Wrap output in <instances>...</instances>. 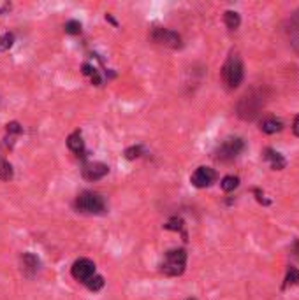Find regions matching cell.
Returning <instances> with one entry per match:
<instances>
[{"instance_id":"obj_1","label":"cell","mask_w":299,"mask_h":300,"mask_svg":"<svg viewBox=\"0 0 299 300\" xmlns=\"http://www.w3.org/2000/svg\"><path fill=\"white\" fill-rule=\"evenodd\" d=\"M264 104H266V97H264L263 90H252L246 95H243L241 100L238 102V116L241 119H246V121H252L260 114Z\"/></svg>"},{"instance_id":"obj_2","label":"cell","mask_w":299,"mask_h":300,"mask_svg":"<svg viewBox=\"0 0 299 300\" xmlns=\"http://www.w3.org/2000/svg\"><path fill=\"white\" fill-rule=\"evenodd\" d=\"M74 209L81 215H104L107 209L106 200L97 191H81L74 200Z\"/></svg>"},{"instance_id":"obj_3","label":"cell","mask_w":299,"mask_h":300,"mask_svg":"<svg viewBox=\"0 0 299 300\" xmlns=\"http://www.w3.org/2000/svg\"><path fill=\"white\" fill-rule=\"evenodd\" d=\"M186 267V251L183 247H174L164 254V260L160 264V272L169 277L181 276Z\"/></svg>"},{"instance_id":"obj_4","label":"cell","mask_w":299,"mask_h":300,"mask_svg":"<svg viewBox=\"0 0 299 300\" xmlns=\"http://www.w3.org/2000/svg\"><path fill=\"white\" fill-rule=\"evenodd\" d=\"M222 81L229 90H234L243 81V62L236 51H231L222 67Z\"/></svg>"},{"instance_id":"obj_5","label":"cell","mask_w":299,"mask_h":300,"mask_svg":"<svg viewBox=\"0 0 299 300\" xmlns=\"http://www.w3.org/2000/svg\"><path fill=\"white\" fill-rule=\"evenodd\" d=\"M243 149H245V142H243L241 139L239 137H227L222 144H218V148L215 149L213 156H215V160H218V162L229 163L241 155Z\"/></svg>"},{"instance_id":"obj_6","label":"cell","mask_w":299,"mask_h":300,"mask_svg":"<svg viewBox=\"0 0 299 300\" xmlns=\"http://www.w3.org/2000/svg\"><path fill=\"white\" fill-rule=\"evenodd\" d=\"M150 39H152V42L164 48H171V50H179L183 46L181 35L178 32L162 27H153L152 32H150Z\"/></svg>"},{"instance_id":"obj_7","label":"cell","mask_w":299,"mask_h":300,"mask_svg":"<svg viewBox=\"0 0 299 300\" xmlns=\"http://www.w3.org/2000/svg\"><path fill=\"white\" fill-rule=\"evenodd\" d=\"M70 274L76 281L80 283H87L92 276H95V264L90 258H80L72 264L70 267Z\"/></svg>"},{"instance_id":"obj_8","label":"cell","mask_w":299,"mask_h":300,"mask_svg":"<svg viewBox=\"0 0 299 300\" xmlns=\"http://www.w3.org/2000/svg\"><path fill=\"white\" fill-rule=\"evenodd\" d=\"M215 179H216V172L211 167H199L192 174L190 181H192V185L196 188H208V186H211L215 183Z\"/></svg>"},{"instance_id":"obj_9","label":"cell","mask_w":299,"mask_h":300,"mask_svg":"<svg viewBox=\"0 0 299 300\" xmlns=\"http://www.w3.org/2000/svg\"><path fill=\"white\" fill-rule=\"evenodd\" d=\"M107 172H109V167L102 162H88L81 168V176H83L87 181H99Z\"/></svg>"},{"instance_id":"obj_10","label":"cell","mask_w":299,"mask_h":300,"mask_svg":"<svg viewBox=\"0 0 299 300\" xmlns=\"http://www.w3.org/2000/svg\"><path fill=\"white\" fill-rule=\"evenodd\" d=\"M39 267H41V262L33 253L21 254V271H23L25 276L33 277L37 272H39Z\"/></svg>"},{"instance_id":"obj_11","label":"cell","mask_w":299,"mask_h":300,"mask_svg":"<svg viewBox=\"0 0 299 300\" xmlns=\"http://www.w3.org/2000/svg\"><path fill=\"white\" fill-rule=\"evenodd\" d=\"M287 37H289V40H290V46H292L296 51H299V9L289 18Z\"/></svg>"},{"instance_id":"obj_12","label":"cell","mask_w":299,"mask_h":300,"mask_svg":"<svg viewBox=\"0 0 299 300\" xmlns=\"http://www.w3.org/2000/svg\"><path fill=\"white\" fill-rule=\"evenodd\" d=\"M67 148H69L78 158H83L85 156V141L80 130H74V132L67 137Z\"/></svg>"},{"instance_id":"obj_13","label":"cell","mask_w":299,"mask_h":300,"mask_svg":"<svg viewBox=\"0 0 299 300\" xmlns=\"http://www.w3.org/2000/svg\"><path fill=\"white\" fill-rule=\"evenodd\" d=\"M263 155H264V160L271 165L273 170H283V168H285L287 162L278 151H275V149H271V148H266Z\"/></svg>"},{"instance_id":"obj_14","label":"cell","mask_w":299,"mask_h":300,"mask_svg":"<svg viewBox=\"0 0 299 300\" xmlns=\"http://www.w3.org/2000/svg\"><path fill=\"white\" fill-rule=\"evenodd\" d=\"M282 128H283V123L276 118H264L263 121H260V130H263L264 134H276Z\"/></svg>"},{"instance_id":"obj_15","label":"cell","mask_w":299,"mask_h":300,"mask_svg":"<svg viewBox=\"0 0 299 300\" xmlns=\"http://www.w3.org/2000/svg\"><path fill=\"white\" fill-rule=\"evenodd\" d=\"M164 228L166 230H173V232H179V234L183 235V239L186 241V232H185V221L181 218H178V216H173L169 221H167L166 225H164Z\"/></svg>"},{"instance_id":"obj_16","label":"cell","mask_w":299,"mask_h":300,"mask_svg":"<svg viewBox=\"0 0 299 300\" xmlns=\"http://www.w3.org/2000/svg\"><path fill=\"white\" fill-rule=\"evenodd\" d=\"M223 21H226V27L229 30H236L239 27V23H241V18H239V14L234 13V11H226Z\"/></svg>"},{"instance_id":"obj_17","label":"cell","mask_w":299,"mask_h":300,"mask_svg":"<svg viewBox=\"0 0 299 300\" xmlns=\"http://www.w3.org/2000/svg\"><path fill=\"white\" fill-rule=\"evenodd\" d=\"M220 186H222V190L223 191H234L239 186V178H236V176H226V178L222 179V183H220Z\"/></svg>"},{"instance_id":"obj_18","label":"cell","mask_w":299,"mask_h":300,"mask_svg":"<svg viewBox=\"0 0 299 300\" xmlns=\"http://www.w3.org/2000/svg\"><path fill=\"white\" fill-rule=\"evenodd\" d=\"M13 165L7 160H0V181H9L13 179Z\"/></svg>"},{"instance_id":"obj_19","label":"cell","mask_w":299,"mask_h":300,"mask_svg":"<svg viewBox=\"0 0 299 300\" xmlns=\"http://www.w3.org/2000/svg\"><path fill=\"white\" fill-rule=\"evenodd\" d=\"M299 283V271L296 267H289L287 269V276H285V283H283V288L287 286H296Z\"/></svg>"},{"instance_id":"obj_20","label":"cell","mask_w":299,"mask_h":300,"mask_svg":"<svg viewBox=\"0 0 299 300\" xmlns=\"http://www.w3.org/2000/svg\"><path fill=\"white\" fill-rule=\"evenodd\" d=\"M14 44V35L13 33H2L0 35V53H6L13 48Z\"/></svg>"},{"instance_id":"obj_21","label":"cell","mask_w":299,"mask_h":300,"mask_svg":"<svg viewBox=\"0 0 299 300\" xmlns=\"http://www.w3.org/2000/svg\"><path fill=\"white\" fill-rule=\"evenodd\" d=\"M85 284H87V288H88L90 291H99L100 288L104 286V277L102 276H97V274H95V276L90 277V279Z\"/></svg>"},{"instance_id":"obj_22","label":"cell","mask_w":299,"mask_h":300,"mask_svg":"<svg viewBox=\"0 0 299 300\" xmlns=\"http://www.w3.org/2000/svg\"><path fill=\"white\" fill-rule=\"evenodd\" d=\"M63 30H65V33H69V35H78V33H81V23L78 20H69L63 25Z\"/></svg>"},{"instance_id":"obj_23","label":"cell","mask_w":299,"mask_h":300,"mask_svg":"<svg viewBox=\"0 0 299 300\" xmlns=\"http://www.w3.org/2000/svg\"><path fill=\"white\" fill-rule=\"evenodd\" d=\"M6 132H7V136H21V134H23V126L18 121H11L6 125Z\"/></svg>"},{"instance_id":"obj_24","label":"cell","mask_w":299,"mask_h":300,"mask_svg":"<svg viewBox=\"0 0 299 300\" xmlns=\"http://www.w3.org/2000/svg\"><path fill=\"white\" fill-rule=\"evenodd\" d=\"M143 155V148L141 146H130V148L125 149V158L127 160H136Z\"/></svg>"},{"instance_id":"obj_25","label":"cell","mask_w":299,"mask_h":300,"mask_svg":"<svg viewBox=\"0 0 299 300\" xmlns=\"http://www.w3.org/2000/svg\"><path fill=\"white\" fill-rule=\"evenodd\" d=\"M81 70H83L85 76H90V77H92L93 74H97L95 67H92V65H90V63H83V65H81Z\"/></svg>"},{"instance_id":"obj_26","label":"cell","mask_w":299,"mask_h":300,"mask_svg":"<svg viewBox=\"0 0 299 300\" xmlns=\"http://www.w3.org/2000/svg\"><path fill=\"white\" fill-rule=\"evenodd\" d=\"M253 193L257 195V200H259L260 204H264V205H268V204H269V200H268V198H264V193H263V191H260L259 188L253 190Z\"/></svg>"},{"instance_id":"obj_27","label":"cell","mask_w":299,"mask_h":300,"mask_svg":"<svg viewBox=\"0 0 299 300\" xmlns=\"http://www.w3.org/2000/svg\"><path fill=\"white\" fill-rule=\"evenodd\" d=\"M292 130H294V134L299 137V114L296 116V119H294V125H292Z\"/></svg>"},{"instance_id":"obj_28","label":"cell","mask_w":299,"mask_h":300,"mask_svg":"<svg viewBox=\"0 0 299 300\" xmlns=\"http://www.w3.org/2000/svg\"><path fill=\"white\" fill-rule=\"evenodd\" d=\"M292 249H294V253H296V256L299 258V241L294 242V247H292Z\"/></svg>"},{"instance_id":"obj_29","label":"cell","mask_w":299,"mask_h":300,"mask_svg":"<svg viewBox=\"0 0 299 300\" xmlns=\"http://www.w3.org/2000/svg\"><path fill=\"white\" fill-rule=\"evenodd\" d=\"M189 300H192V298H189Z\"/></svg>"}]
</instances>
